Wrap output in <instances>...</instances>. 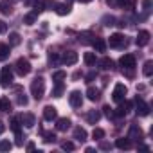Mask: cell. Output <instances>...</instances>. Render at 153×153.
<instances>
[{"label": "cell", "instance_id": "1", "mask_svg": "<svg viewBox=\"0 0 153 153\" xmlns=\"http://www.w3.org/2000/svg\"><path fill=\"white\" fill-rule=\"evenodd\" d=\"M43 94H45V81H43V78L38 76V78H34L33 83H31V96L36 101H40L43 97Z\"/></svg>", "mask_w": 153, "mask_h": 153}, {"label": "cell", "instance_id": "2", "mask_svg": "<svg viewBox=\"0 0 153 153\" xmlns=\"http://www.w3.org/2000/svg\"><path fill=\"white\" fill-rule=\"evenodd\" d=\"M31 63H29V59H25V58H18L16 59V63H15V72L18 74V76H27L29 72H31Z\"/></svg>", "mask_w": 153, "mask_h": 153}, {"label": "cell", "instance_id": "3", "mask_svg": "<svg viewBox=\"0 0 153 153\" xmlns=\"http://www.w3.org/2000/svg\"><path fill=\"white\" fill-rule=\"evenodd\" d=\"M15 79V74H13V68L11 67H4L2 72H0V85H2L4 88H7Z\"/></svg>", "mask_w": 153, "mask_h": 153}, {"label": "cell", "instance_id": "4", "mask_svg": "<svg viewBox=\"0 0 153 153\" xmlns=\"http://www.w3.org/2000/svg\"><path fill=\"white\" fill-rule=\"evenodd\" d=\"M126 94H128V88H126V85H124V83H117V85L114 87L112 99H114L115 103H121V101H124Z\"/></svg>", "mask_w": 153, "mask_h": 153}, {"label": "cell", "instance_id": "5", "mask_svg": "<svg viewBox=\"0 0 153 153\" xmlns=\"http://www.w3.org/2000/svg\"><path fill=\"white\" fill-rule=\"evenodd\" d=\"M135 112H137V115H140V117H146V115H149V105L142 99V97H135Z\"/></svg>", "mask_w": 153, "mask_h": 153}, {"label": "cell", "instance_id": "6", "mask_svg": "<svg viewBox=\"0 0 153 153\" xmlns=\"http://www.w3.org/2000/svg\"><path fill=\"white\" fill-rule=\"evenodd\" d=\"M68 103H70L72 108H81V105H83V94L79 90H72L70 96H68Z\"/></svg>", "mask_w": 153, "mask_h": 153}, {"label": "cell", "instance_id": "7", "mask_svg": "<svg viewBox=\"0 0 153 153\" xmlns=\"http://www.w3.org/2000/svg\"><path fill=\"white\" fill-rule=\"evenodd\" d=\"M108 45H110V47H114V49H121V47H124V45H126V38H124L121 33H115V34H112V36H110Z\"/></svg>", "mask_w": 153, "mask_h": 153}, {"label": "cell", "instance_id": "8", "mask_svg": "<svg viewBox=\"0 0 153 153\" xmlns=\"http://www.w3.org/2000/svg\"><path fill=\"white\" fill-rule=\"evenodd\" d=\"M128 139H130V140H137V142H142V139H144V133H142V130H140V126H139V124H131V126H130V131H128Z\"/></svg>", "mask_w": 153, "mask_h": 153}, {"label": "cell", "instance_id": "9", "mask_svg": "<svg viewBox=\"0 0 153 153\" xmlns=\"http://www.w3.org/2000/svg\"><path fill=\"white\" fill-rule=\"evenodd\" d=\"M106 4L110 7H124V9H131L135 0H106Z\"/></svg>", "mask_w": 153, "mask_h": 153}, {"label": "cell", "instance_id": "10", "mask_svg": "<svg viewBox=\"0 0 153 153\" xmlns=\"http://www.w3.org/2000/svg\"><path fill=\"white\" fill-rule=\"evenodd\" d=\"M119 65L123 68H135V56L133 54H124L119 59Z\"/></svg>", "mask_w": 153, "mask_h": 153}, {"label": "cell", "instance_id": "11", "mask_svg": "<svg viewBox=\"0 0 153 153\" xmlns=\"http://www.w3.org/2000/svg\"><path fill=\"white\" fill-rule=\"evenodd\" d=\"M61 63H65V65H74V63H78V52H76V51H67V52H63Z\"/></svg>", "mask_w": 153, "mask_h": 153}, {"label": "cell", "instance_id": "12", "mask_svg": "<svg viewBox=\"0 0 153 153\" xmlns=\"http://www.w3.org/2000/svg\"><path fill=\"white\" fill-rule=\"evenodd\" d=\"M149 38H151L149 31H139V34H137V40H135V43H137L139 47H146V45L149 43Z\"/></svg>", "mask_w": 153, "mask_h": 153}, {"label": "cell", "instance_id": "13", "mask_svg": "<svg viewBox=\"0 0 153 153\" xmlns=\"http://www.w3.org/2000/svg\"><path fill=\"white\" fill-rule=\"evenodd\" d=\"M130 110H131V103H130V101H121V103H119V108L114 112V115H117V117H124Z\"/></svg>", "mask_w": 153, "mask_h": 153}, {"label": "cell", "instance_id": "14", "mask_svg": "<svg viewBox=\"0 0 153 153\" xmlns=\"http://www.w3.org/2000/svg\"><path fill=\"white\" fill-rule=\"evenodd\" d=\"M20 123H22V124H25L27 128H33V126L36 124V117H34L33 114H29V112H27V114H22V115H20Z\"/></svg>", "mask_w": 153, "mask_h": 153}, {"label": "cell", "instance_id": "15", "mask_svg": "<svg viewBox=\"0 0 153 153\" xmlns=\"http://www.w3.org/2000/svg\"><path fill=\"white\" fill-rule=\"evenodd\" d=\"M56 117H58V110H56L54 106L49 105V106L43 108V119H45V121H54Z\"/></svg>", "mask_w": 153, "mask_h": 153}, {"label": "cell", "instance_id": "16", "mask_svg": "<svg viewBox=\"0 0 153 153\" xmlns=\"http://www.w3.org/2000/svg\"><path fill=\"white\" fill-rule=\"evenodd\" d=\"M74 139L76 140H79V142H85L87 140V130L78 126V128H74Z\"/></svg>", "mask_w": 153, "mask_h": 153}, {"label": "cell", "instance_id": "17", "mask_svg": "<svg viewBox=\"0 0 153 153\" xmlns=\"http://www.w3.org/2000/svg\"><path fill=\"white\" fill-rule=\"evenodd\" d=\"M54 9H56V13L59 15V16H65V15H68L70 13V4H54Z\"/></svg>", "mask_w": 153, "mask_h": 153}, {"label": "cell", "instance_id": "18", "mask_svg": "<svg viewBox=\"0 0 153 153\" xmlns=\"http://www.w3.org/2000/svg\"><path fill=\"white\" fill-rule=\"evenodd\" d=\"M68 128H70V119H67V117L58 119V123H56V130L58 131H67Z\"/></svg>", "mask_w": 153, "mask_h": 153}, {"label": "cell", "instance_id": "19", "mask_svg": "<svg viewBox=\"0 0 153 153\" xmlns=\"http://www.w3.org/2000/svg\"><path fill=\"white\" fill-rule=\"evenodd\" d=\"M94 40H96V36H94L90 31H85V33H81V34H79V42H81V43H85V45L94 43Z\"/></svg>", "mask_w": 153, "mask_h": 153}, {"label": "cell", "instance_id": "20", "mask_svg": "<svg viewBox=\"0 0 153 153\" xmlns=\"http://www.w3.org/2000/svg\"><path fill=\"white\" fill-rule=\"evenodd\" d=\"M99 67H101L103 70H112V68H114V59L108 58V56H105V58L99 59Z\"/></svg>", "mask_w": 153, "mask_h": 153}, {"label": "cell", "instance_id": "21", "mask_svg": "<svg viewBox=\"0 0 153 153\" xmlns=\"http://www.w3.org/2000/svg\"><path fill=\"white\" fill-rule=\"evenodd\" d=\"M9 54H11V45H7V43H0V61L7 59Z\"/></svg>", "mask_w": 153, "mask_h": 153}, {"label": "cell", "instance_id": "22", "mask_svg": "<svg viewBox=\"0 0 153 153\" xmlns=\"http://www.w3.org/2000/svg\"><path fill=\"white\" fill-rule=\"evenodd\" d=\"M0 13H4V15L13 13V6H11L9 0H0Z\"/></svg>", "mask_w": 153, "mask_h": 153}, {"label": "cell", "instance_id": "23", "mask_svg": "<svg viewBox=\"0 0 153 153\" xmlns=\"http://www.w3.org/2000/svg\"><path fill=\"white\" fill-rule=\"evenodd\" d=\"M87 97H88L90 101H97V99L101 97V90H99V88H94V87H88V90H87Z\"/></svg>", "mask_w": 153, "mask_h": 153}, {"label": "cell", "instance_id": "24", "mask_svg": "<svg viewBox=\"0 0 153 153\" xmlns=\"http://www.w3.org/2000/svg\"><path fill=\"white\" fill-rule=\"evenodd\" d=\"M99 119H101V114H99L97 110H88V114H87V121H88V124H96Z\"/></svg>", "mask_w": 153, "mask_h": 153}, {"label": "cell", "instance_id": "25", "mask_svg": "<svg viewBox=\"0 0 153 153\" xmlns=\"http://www.w3.org/2000/svg\"><path fill=\"white\" fill-rule=\"evenodd\" d=\"M92 45H94L96 52H105V51H106V42H105L103 38H96Z\"/></svg>", "mask_w": 153, "mask_h": 153}, {"label": "cell", "instance_id": "26", "mask_svg": "<svg viewBox=\"0 0 153 153\" xmlns=\"http://www.w3.org/2000/svg\"><path fill=\"white\" fill-rule=\"evenodd\" d=\"M63 79H67V72H65V70H56V72L52 74V81H54V83H61Z\"/></svg>", "mask_w": 153, "mask_h": 153}, {"label": "cell", "instance_id": "27", "mask_svg": "<svg viewBox=\"0 0 153 153\" xmlns=\"http://www.w3.org/2000/svg\"><path fill=\"white\" fill-rule=\"evenodd\" d=\"M36 18H38V13L31 11V13H27V15L24 16V24H25V25H33V24L36 22Z\"/></svg>", "mask_w": 153, "mask_h": 153}, {"label": "cell", "instance_id": "28", "mask_svg": "<svg viewBox=\"0 0 153 153\" xmlns=\"http://www.w3.org/2000/svg\"><path fill=\"white\" fill-rule=\"evenodd\" d=\"M83 59H85V63H87L88 67H92V65H96V61H97V58H96V52H85V56H83Z\"/></svg>", "mask_w": 153, "mask_h": 153}, {"label": "cell", "instance_id": "29", "mask_svg": "<svg viewBox=\"0 0 153 153\" xmlns=\"http://www.w3.org/2000/svg\"><path fill=\"white\" fill-rule=\"evenodd\" d=\"M115 146L119 149H130L131 148V142H130V139H117L115 140Z\"/></svg>", "mask_w": 153, "mask_h": 153}, {"label": "cell", "instance_id": "30", "mask_svg": "<svg viewBox=\"0 0 153 153\" xmlns=\"http://www.w3.org/2000/svg\"><path fill=\"white\" fill-rule=\"evenodd\" d=\"M20 43H22L20 34H18V33H11V34H9V45H11V47H16V45H20Z\"/></svg>", "mask_w": 153, "mask_h": 153}, {"label": "cell", "instance_id": "31", "mask_svg": "<svg viewBox=\"0 0 153 153\" xmlns=\"http://www.w3.org/2000/svg\"><path fill=\"white\" fill-rule=\"evenodd\" d=\"M142 74L144 76H148V78H149V76L153 74V61L151 59H148L146 63H144V68H142Z\"/></svg>", "mask_w": 153, "mask_h": 153}, {"label": "cell", "instance_id": "32", "mask_svg": "<svg viewBox=\"0 0 153 153\" xmlns=\"http://www.w3.org/2000/svg\"><path fill=\"white\" fill-rule=\"evenodd\" d=\"M42 135H43V142H47V144L56 142V133L54 131H43Z\"/></svg>", "mask_w": 153, "mask_h": 153}, {"label": "cell", "instance_id": "33", "mask_svg": "<svg viewBox=\"0 0 153 153\" xmlns=\"http://www.w3.org/2000/svg\"><path fill=\"white\" fill-rule=\"evenodd\" d=\"M63 90H65V85H63V81H61V83H56V87H54V90H52V96H54V97H61Z\"/></svg>", "mask_w": 153, "mask_h": 153}, {"label": "cell", "instance_id": "34", "mask_svg": "<svg viewBox=\"0 0 153 153\" xmlns=\"http://www.w3.org/2000/svg\"><path fill=\"white\" fill-rule=\"evenodd\" d=\"M0 110H2V112H9V110H11V101H9L7 97H2V99H0Z\"/></svg>", "mask_w": 153, "mask_h": 153}, {"label": "cell", "instance_id": "35", "mask_svg": "<svg viewBox=\"0 0 153 153\" xmlns=\"http://www.w3.org/2000/svg\"><path fill=\"white\" fill-rule=\"evenodd\" d=\"M20 117H13L11 119V130L15 131V133H20Z\"/></svg>", "mask_w": 153, "mask_h": 153}, {"label": "cell", "instance_id": "36", "mask_svg": "<svg viewBox=\"0 0 153 153\" xmlns=\"http://www.w3.org/2000/svg\"><path fill=\"white\" fill-rule=\"evenodd\" d=\"M142 11H144V15H142V18H146L149 13H151V0H142Z\"/></svg>", "mask_w": 153, "mask_h": 153}, {"label": "cell", "instance_id": "37", "mask_svg": "<svg viewBox=\"0 0 153 153\" xmlns=\"http://www.w3.org/2000/svg\"><path fill=\"white\" fill-rule=\"evenodd\" d=\"M49 63H51V65H59V63H61V58H59L56 52H49Z\"/></svg>", "mask_w": 153, "mask_h": 153}, {"label": "cell", "instance_id": "38", "mask_svg": "<svg viewBox=\"0 0 153 153\" xmlns=\"http://www.w3.org/2000/svg\"><path fill=\"white\" fill-rule=\"evenodd\" d=\"M92 139H94V140H101V139H105V130L96 128V130L92 131Z\"/></svg>", "mask_w": 153, "mask_h": 153}, {"label": "cell", "instance_id": "39", "mask_svg": "<svg viewBox=\"0 0 153 153\" xmlns=\"http://www.w3.org/2000/svg\"><path fill=\"white\" fill-rule=\"evenodd\" d=\"M13 148V144L9 140H0V151H9Z\"/></svg>", "mask_w": 153, "mask_h": 153}, {"label": "cell", "instance_id": "40", "mask_svg": "<svg viewBox=\"0 0 153 153\" xmlns=\"http://www.w3.org/2000/svg\"><path fill=\"white\" fill-rule=\"evenodd\" d=\"M76 146H74V142H70V140H65L63 144H61V149H65V151H72Z\"/></svg>", "mask_w": 153, "mask_h": 153}, {"label": "cell", "instance_id": "41", "mask_svg": "<svg viewBox=\"0 0 153 153\" xmlns=\"http://www.w3.org/2000/svg\"><path fill=\"white\" fill-rule=\"evenodd\" d=\"M103 22H105V25H106V27L115 25V18H114V16H105V18H103Z\"/></svg>", "mask_w": 153, "mask_h": 153}, {"label": "cell", "instance_id": "42", "mask_svg": "<svg viewBox=\"0 0 153 153\" xmlns=\"http://www.w3.org/2000/svg\"><path fill=\"white\" fill-rule=\"evenodd\" d=\"M27 101H29V99L25 97V94H20V96H18V105H20V106H25Z\"/></svg>", "mask_w": 153, "mask_h": 153}, {"label": "cell", "instance_id": "43", "mask_svg": "<svg viewBox=\"0 0 153 153\" xmlns=\"http://www.w3.org/2000/svg\"><path fill=\"white\" fill-rule=\"evenodd\" d=\"M99 148H101V149H105V151H108V149H112V144H110V142H105V140L101 139V144H99Z\"/></svg>", "mask_w": 153, "mask_h": 153}, {"label": "cell", "instance_id": "44", "mask_svg": "<svg viewBox=\"0 0 153 153\" xmlns=\"http://www.w3.org/2000/svg\"><path fill=\"white\" fill-rule=\"evenodd\" d=\"M103 110H105V115H106V117H114V110H112V108H110L108 105H106V106H105Z\"/></svg>", "mask_w": 153, "mask_h": 153}, {"label": "cell", "instance_id": "45", "mask_svg": "<svg viewBox=\"0 0 153 153\" xmlns=\"http://www.w3.org/2000/svg\"><path fill=\"white\" fill-rule=\"evenodd\" d=\"M123 74L128 78H133V68H123Z\"/></svg>", "mask_w": 153, "mask_h": 153}, {"label": "cell", "instance_id": "46", "mask_svg": "<svg viewBox=\"0 0 153 153\" xmlns=\"http://www.w3.org/2000/svg\"><path fill=\"white\" fill-rule=\"evenodd\" d=\"M7 31V24L6 22H2V20H0V34H4Z\"/></svg>", "mask_w": 153, "mask_h": 153}, {"label": "cell", "instance_id": "47", "mask_svg": "<svg viewBox=\"0 0 153 153\" xmlns=\"http://www.w3.org/2000/svg\"><path fill=\"white\" fill-rule=\"evenodd\" d=\"M96 79V72H90V74H87V83H92Z\"/></svg>", "mask_w": 153, "mask_h": 153}, {"label": "cell", "instance_id": "48", "mask_svg": "<svg viewBox=\"0 0 153 153\" xmlns=\"http://www.w3.org/2000/svg\"><path fill=\"white\" fill-rule=\"evenodd\" d=\"M4 130H6V126H4V123H2V121H0V135L4 133Z\"/></svg>", "mask_w": 153, "mask_h": 153}, {"label": "cell", "instance_id": "49", "mask_svg": "<svg viewBox=\"0 0 153 153\" xmlns=\"http://www.w3.org/2000/svg\"><path fill=\"white\" fill-rule=\"evenodd\" d=\"M27 149H29V151H33V149H34V144H33V142H29V144H27Z\"/></svg>", "mask_w": 153, "mask_h": 153}, {"label": "cell", "instance_id": "50", "mask_svg": "<svg viewBox=\"0 0 153 153\" xmlns=\"http://www.w3.org/2000/svg\"><path fill=\"white\" fill-rule=\"evenodd\" d=\"M78 2H81V4H88V2H92V0H78Z\"/></svg>", "mask_w": 153, "mask_h": 153}, {"label": "cell", "instance_id": "51", "mask_svg": "<svg viewBox=\"0 0 153 153\" xmlns=\"http://www.w3.org/2000/svg\"><path fill=\"white\" fill-rule=\"evenodd\" d=\"M70 2H72V0H67V4H70Z\"/></svg>", "mask_w": 153, "mask_h": 153}]
</instances>
